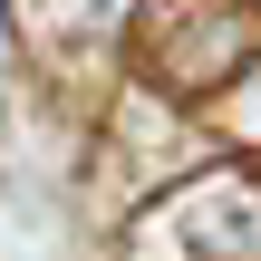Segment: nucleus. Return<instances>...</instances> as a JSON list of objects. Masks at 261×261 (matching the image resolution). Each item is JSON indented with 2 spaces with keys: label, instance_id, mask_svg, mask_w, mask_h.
Segmentation results:
<instances>
[{
  "label": "nucleus",
  "instance_id": "obj_2",
  "mask_svg": "<svg viewBox=\"0 0 261 261\" xmlns=\"http://www.w3.org/2000/svg\"><path fill=\"white\" fill-rule=\"evenodd\" d=\"M155 252L165 261H261V174H203L174 203H155Z\"/></svg>",
  "mask_w": 261,
  "mask_h": 261
},
{
  "label": "nucleus",
  "instance_id": "obj_1",
  "mask_svg": "<svg viewBox=\"0 0 261 261\" xmlns=\"http://www.w3.org/2000/svg\"><path fill=\"white\" fill-rule=\"evenodd\" d=\"M126 39L155 97H213L261 58V0H136Z\"/></svg>",
  "mask_w": 261,
  "mask_h": 261
}]
</instances>
